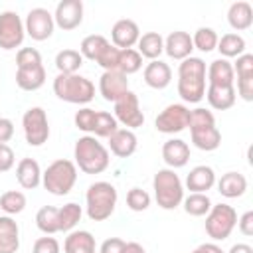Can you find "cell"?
I'll return each instance as SVG.
<instances>
[{"mask_svg": "<svg viewBox=\"0 0 253 253\" xmlns=\"http://www.w3.org/2000/svg\"><path fill=\"white\" fill-rule=\"evenodd\" d=\"M178 95L184 103H200L206 95V61L186 57L178 65Z\"/></svg>", "mask_w": 253, "mask_h": 253, "instance_id": "6da1fadb", "label": "cell"}, {"mask_svg": "<svg viewBox=\"0 0 253 253\" xmlns=\"http://www.w3.org/2000/svg\"><path fill=\"white\" fill-rule=\"evenodd\" d=\"M73 158H75V166L83 172V174H101L109 168L111 164V156L109 150L103 146V142H99L95 136L85 134L79 136L75 140L73 146Z\"/></svg>", "mask_w": 253, "mask_h": 253, "instance_id": "7a4b0ae2", "label": "cell"}, {"mask_svg": "<svg viewBox=\"0 0 253 253\" xmlns=\"http://www.w3.org/2000/svg\"><path fill=\"white\" fill-rule=\"evenodd\" d=\"M117 188L111 182L99 180L93 182L87 192H85V210H87V217L91 221H105L113 215L115 208H117Z\"/></svg>", "mask_w": 253, "mask_h": 253, "instance_id": "3957f363", "label": "cell"}, {"mask_svg": "<svg viewBox=\"0 0 253 253\" xmlns=\"http://www.w3.org/2000/svg\"><path fill=\"white\" fill-rule=\"evenodd\" d=\"M53 93L57 99L65 103L87 105L95 99V85L91 79L79 73H71V75L57 73V77L53 79Z\"/></svg>", "mask_w": 253, "mask_h": 253, "instance_id": "277c9868", "label": "cell"}, {"mask_svg": "<svg viewBox=\"0 0 253 253\" xmlns=\"http://www.w3.org/2000/svg\"><path fill=\"white\" fill-rule=\"evenodd\" d=\"M77 182V166L67 158L53 160L42 172V186L53 196H67Z\"/></svg>", "mask_w": 253, "mask_h": 253, "instance_id": "5b68a950", "label": "cell"}, {"mask_svg": "<svg viewBox=\"0 0 253 253\" xmlns=\"http://www.w3.org/2000/svg\"><path fill=\"white\" fill-rule=\"evenodd\" d=\"M154 200L162 210H176L184 200V184L172 168H160L152 178Z\"/></svg>", "mask_w": 253, "mask_h": 253, "instance_id": "8992f818", "label": "cell"}, {"mask_svg": "<svg viewBox=\"0 0 253 253\" xmlns=\"http://www.w3.org/2000/svg\"><path fill=\"white\" fill-rule=\"evenodd\" d=\"M237 225V211L229 204H215L206 213V233L213 241H223Z\"/></svg>", "mask_w": 253, "mask_h": 253, "instance_id": "52a82bcc", "label": "cell"}, {"mask_svg": "<svg viewBox=\"0 0 253 253\" xmlns=\"http://www.w3.org/2000/svg\"><path fill=\"white\" fill-rule=\"evenodd\" d=\"M22 128L26 142L30 146H42L49 138V123L47 115L42 107H30L22 117Z\"/></svg>", "mask_w": 253, "mask_h": 253, "instance_id": "ba28073f", "label": "cell"}, {"mask_svg": "<svg viewBox=\"0 0 253 253\" xmlns=\"http://www.w3.org/2000/svg\"><path fill=\"white\" fill-rule=\"evenodd\" d=\"M188 119H190V109L184 103H172L158 113L154 126L158 132L176 134V132H182L184 128H188Z\"/></svg>", "mask_w": 253, "mask_h": 253, "instance_id": "9c48e42d", "label": "cell"}, {"mask_svg": "<svg viewBox=\"0 0 253 253\" xmlns=\"http://www.w3.org/2000/svg\"><path fill=\"white\" fill-rule=\"evenodd\" d=\"M26 38V28L18 12L6 10L0 14V47L10 51L22 45Z\"/></svg>", "mask_w": 253, "mask_h": 253, "instance_id": "30bf717a", "label": "cell"}, {"mask_svg": "<svg viewBox=\"0 0 253 253\" xmlns=\"http://www.w3.org/2000/svg\"><path fill=\"white\" fill-rule=\"evenodd\" d=\"M117 123L125 125L128 130H134L138 126L144 125V113L140 111V103H138V97L136 93H132L130 89L115 103V115Z\"/></svg>", "mask_w": 253, "mask_h": 253, "instance_id": "8fae6325", "label": "cell"}, {"mask_svg": "<svg viewBox=\"0 0 253 253\" xmlns=\"http://www.w3.org/2000/svg\"><path fill=\"white\" fill-rule=\"evenodd\" d=\"M24 28H26V34L34 42H45L51 38L55 30L53 14L45 8H32L24 20Z\"/></svg>", "mask_w": 253, "mask_h": 253, "instance_id": "7c38bea8", "label": "cell"}, {"mask_svg": "<svg viewBox=\"0 0 253 253\" xmlns=\"http://www.w3.org/2000/svg\"><path fill=\"white\" fill-rule=\"evenodd\" d=\"M53 22L57 28L71 32L81 26L83 22V2L81 0H61L55 6Z\"/></svg>", "mask_w": 253, "mask_h": 253, "instance_id": "4fadbf2b", "label": "cell"}, {"mask_svg": "<svg viewBox=\"0 0 253 253\" xmlns=\"http://www.w3.org/2000/svg\"><path fill=\"white\" fill-rule=\"evenodd\" d=\"M138 38H140V28L134 20L123 18V20H117L111 28V42L117 49H132Z\"/></svg>", "mask_w": 253, "mask_h": 253, "instance_id": "5bb4252c", "label": "cell"}, {"mask_svg": "<svg viewBox=\"0 0 253 253\" xmlns=\"http://www.w3.org/2000/svg\"><path fill=\"white\" fill-rule=\"evenodd\" d=\"M128 91V79L121 71H103L99 77V93L105 101L117 103Z\"/></svg>", "mask_w": 253, "mask_h": 253, "instance_id": "9a60e30c", "label": "cell"}, {"mask_svg": "<svg viewBox=\"0 0 253 253\" xmlns=\"http://www.w3.org/2000/svg\"><path fill=\"white\" fill-rule=\"evenodd\" d=\"M192 51H194V43H192V36L188 32L176 30L164 38V53L168 57L184 61L186 57L192 55Z\"/></svg>", "mask_w": 253, "mask_h": 253, "instance_id": "2e32d148", "label": "cell"}, {"mask_svg": "<svg viewBox=\"0 0 253 253\" xmlns=\"http://www.w3.org/2000/svg\"><path fill=\"white\" fill-rule=\"evenodd\" d=\"M206 81L208 85H217V87H233L235 85V73L233 65L229 59H213L206 67Z\"/></svg>", "mask_w": 253, "mask_h": 253, "instance_id": "e0dca14e", "label": "cell"}, {"mask_svg": "<svg viewBox=\"0 0 253 253\" xmlns=\"http://www.w3.org/2000/svg\"><path fill=\"white\" fill-rule=\"evenodd\" d=\"M162 160L172 170L186 166L188 160H190V146H188V142L182 140V138H168L162 144Z\"/></svg>", "mask_w": 253, "mask_h": 253, "instance_id": "ac0fdd59", "label": "cell"}, {"mask_svg": "<svg viewBox=\"0 0 253 253\" xmlns=\"http://www.w3.org/2000/svg\"><path fill=\"white\" fill-rule=\"evenodd\" d=\"M138 146V138L134 134V130L128 128H117L111 136H109V148L117 158H128L136 152Z\"/></svg>", "mask_w": 253, "mask_h": 253, "instance_id": "d6986e66", "label": "cell"}, {"mask_svg": "<svg viewBox=\"0 0 253 253\" xmlns=\"http://www.w3.org/2000/svg\"><path fill=\"white\" fill-rule=\"evenodd\" d=\"M213 186H215V172L211 166H206V164L194 166L186 176V188L190 192L208 194V190H211Z\"/></svg>", "mask_w": 253, "mask_h": 253, "instance_id": "ffe728a7", "label": "cell"}, {"mask_svg": "<svg viewBox=\"0 0 253 253\" xmlns=\"http://www.w3.org/2000/svg\"><path fill=\"white\" fill-rule=\"evenodd\" d=\"M142 77H144V83L150 89H166L172 81V69L162 59H154V61L146 63V67L142 71Z\"/></svg>", "mask_w": 253, "mask_h": 253, "instance_id": "44dd1931", "label": "cell"}, {"mask_svg": "<svg viewBox=\"0 0 253 253\" xmlns=\"http://www.w3.org/2000/svg\"><path fill=\"white\" fill-rule=\"evenodd\" d=\"M16 180L24 190H36L42 184V168L34 158H22L16 166Z\"/></svg>", "mask_w": 253, "mask_h": 253, "instance_id": "7402d4cb", "label": "cell"}, {"mask_svg": "<svg viewBox=\"0 0 253 253\" xmlns=\"http://www.w3.org/2000/svg\"><path fill=\"white\" fill-rule=\"evenodd\" d=\"M63 253H97V243L93 233L87 229L69 231L63 241Z\"/></svg>", "mask_w": 253, "mask_h": 253, "instance_id": "603a6c76", "label": "cell"}, {"mask_svg": "<svg viewBox=\"0 0 253 253\" xmlns=\"http://www.w3.org/2000/svg\"><path fill=\"white\" fill-rule=\"evenodd\" d=\"M20 249V227L12 215H0V253H16Z\"/></svg>", "mask_w": 253, "mask_h": 253, "instance_id": "cb8c5ba5", "label": "cell"}, {"mask_svg": "<svg viewBox=\"0 0 253 253\" xmlns=\"http://www.w3.org/2000/svg\"><path fill=\"white\" fill-rule=\"evenodd\" d=\"M227 22L235 32L249 30L253 24V6L245 0H237L227 8Z\"/></svg>", "mask_w": 253, "mask_h": 253, "instance_id": "d4e9b609", "label": "cell"}, {"mask_svg": "<svg viewBox=\"0 0 253 253\" xmlns=\"http://www.w3.org/2000/svg\"><path fill=\"white\" fill-rule=\"evenodd\" d=\"M45 83V69L42 65L32 67H18L16 69V85L22 91H38Z\"/></svg>", "mask_w": 253, "mask_h": 253, "instance_id": "484cf974", "label": "cell"}, {"mask_svg": "<svg viewBox=\"0 0 253 253\" xmlns=\"http://www.w3.org/2000/svg\"><path fill=\"white\" fill-rule=\"evenodd\" d=\"M210 103L211 109L215 111H227L235 105L237 95H235V85L233 87H217V85H208L206 87V95H204Z\"/></svg>", "mask_w": 253, "mask_h": 253, "instance_id": "4316f807", "label": "cell"}, {"mask_svg": "<svg viewBox=\"0 0 253 253\" xmlns=\"http://www.w3.org/2000/svg\"><path fill=\"white\" fill-rule=\"evenodd\" d=\"M217 192L223 198H241L247 190V178L241 172H225L217 182Z\"/></svg>", "mask_w": 253, "mask_h": 253, "instance_id": "83f0119b", "label": "cell"}, {"mask_svg": "<svg viewBox=\"0 0 253 253\" xmlns=\"http://www.w3.org/2000/svg\"><path fill=\"white\" fill-rule=\"evenodd\" d=\"M138 53L150 61L154 59H160V55L164 53V38L158 34V32H146V34H140L138 42Z\"/></svg>", "mask_w": 253, "mask_h": 253, "instance_id": "f1b7e54d", "label": "cell"}, {"mask_svg": "<svg viewBox=\"0 0 253 253\" xmlns=\"http://www.w3.org/2000/svg\"><path fill=\"white\" fill-rule=\"evenodd\" d=\"M190 136H192V144L206 152H211V150L219 148V144H221V132L217 130V126L190 130Z\"/></svg>", "mask_w": 253, "mask_h": 253, "instance_id": "f546056e", "label": "cell"}, {"mask_svg": "<svg viewBox=\"0 0 253 253\" xmlns=\"http://www.w3.org/2000/svg\"><path fill=\"white\" fill-rule=\"evenodd\" d=\"M245 40L243 36L235 34V32H229V34H223L221 38H217V51L221 53L223 59H229V57H239L245 53Z\"/></svg>", "mask_w": 253, "mask_h": 253, "instance_id": "4dcf8cb0", "label": "cell"}, {"mask_svg": "<svg viewBox=\"0 0 253 253\" xmlns=\"http://www.w3.org/2000/svg\"><path fill=\"white\" fill-rule=\"evenodd\" d=\"M111 45V42L101 36V34H91L87 38H83L81 45H79V53L83 55V59H91V61H97L101 57V53Z\"/></svg>", "mask_w": 253, "mask_h": 253, "instance_id": "1f68e13d", "label": "cell"}, {"mask_svg": "<svg viewBox=\"0 0 253 253\" xmlns=\"http://www.w3.org/2000/svg\"><path fill=\"white\" fill-rule=\"evenodd\" d=\"M59 208H53V206H43L38 210L36 213V225L42 233L45 235H53L59 231Z\"/></svg>", "mask_w": 253, "mask_h": 253, "instance_id": "d6a6232c", "label": "cell"}, {"mask_svg": "<svg viewBox=\"0 0 253 253\" xmlns=\"http://www.w3.org/2000/svg\"><path fill=\"white\" fill-rule=\"evenodd\" d=\"M81 65H83V55L77 49H61L55 55V67L63 75L77 73L81 69Z\"/></svg>", "mask_w": 253, "mask_h": 253, "instance_id": "836d02e7", "label": "cell"}, {"mask_svg": "<svg viewBox=\"0 0 253 253\" xmlns=\"http://www.w3.org/2000/svg\"><path fill=\"white\" fill-rule=\"evenodd\" d=\"M182 206H184V211L188 215H194V217H202L206 215L210 210H211V200L208 194H196V192H190V196H184L182 200Z\"/></svg>", "mask_w": 253, "mask_h": 253, "instance_id": "e575fe53", "label": "cell"}, {"mask_svg": "<svg viewBox=\"0 0 253 253\" xmlns=\"http://www.w3.org/2000/svg\"><path fill=\"white\" fill-rule=\"evenodd\" d=\"M81 215H83V210L75 202H69L63 208H59V215H57V219H59V231H65V233L73 231V227L81 221Z\"/></svg>", "mask_w": 253, "mask_h": 253, "instance_id": "d590c367", "label": "cell"}, {"mask_svg": "<svg viewBox=\"0 0 253 253\" xmlns=\"http://www.w3.org/2000/svg\"><path fill=\"white\" fill-rule=\"evenodd\" d=\"M26 208V196L20 190H8L0 196V210L6 215H16L22 213Z\"/></svg>", "mask_w": 253, "mask_h": 253, "instance_id": "8d00e7d4", "label": "cell"}, {"mask_svg": "<svg viewBox=\"0 0 253 253\" xmlns=\"http://www.w3.org/2000/svg\"><path fill=\"white\" fill-rule=\"evenodd\" d=\"M192 43H194V49H200L204 53H210L217 47V34L213 28H208V26H202L194 32L192 36Z\"/></svg>", "mask_w": 253, "mask_h": 253, "instance_id": "74e56055", "label": "cell"}, {"mask_svg": "<svg viewBox=\"0 0 253 253\" xmlns=\"http://www.w3.org/2000/svg\"><path fill=\"white\" fill-rule=\"evenodd\" d=\"M117 128H119V123H117V119H115L111 113H107V111H97L91 136H95V138H97V136H99V138H109Z\"/></svg>", "mask_w": 253, "mask_h": 253, "instance_id": "f35d334b", "label": "cell"}, {"mask_svg": "<svg viewBox=\"0 0 253 253\" xmlns=\"http://www.w3.org/2000/svg\"><path fill=\"white\" fill-rule=\"evenodd\" d=\"M142 67V55L136 49H121L119 51V65L117 71H121L123 75H132L136 71H140Z\"/></svg>", "mask_w": 253, "mask_h": 253, "instance_id": "ab89813d", "label": "cell"}, {"mask_svg": "<svg viewBox=\"0 0 253 253\" xmlns=\"http://www.w3.org/2000/svg\"><path fill=\"white\" fill-rule=\"evenodd\" d=\"M206 126H215V117L210 109L198 107L190 111V119H188V128L196 130V128H206Z\"/></svg>", "mask_w": 253, "mask_h": 253, "instance_id": "60d3db41", "label": "cell"}, {"mask_svg": "<svg viewBox=\"0 0 253 253\" xmlns=\"http://www.w3.org/2000/svg\"><path fill=\"white\" fill-rule=\"evenodd\" d=\"M126 206L132 211H144L150 206V194L142 188H130L126 192Z\"/></svg>", "mask_w": 253, "mask_h": 253, "instance_id": "b9f144b4", "label": "cell"}, {"mask_svg": "<svg viewBox=\"0 0 253 253\" xmlns=\"http://www.w3.org/2000/svg\"><path fill=\"white\" fill-rule=\"evenodd\" d=\"M42 65V53L36 47H20L16 53V67Z\"/></svg>", "mask_w": 253, "mask_h": 253, "instance_id": "7bdbcfd3", "label": "cell"}, {"mask_svg": "<svg viewBox=\"0 0 253 253\" xmlns=\"http://www.w3.org/2000/svg\"><path fill=\"white\" fill-rule=\"evenodd\" d=\"M95 115H97V111H95V109L83 107V109H79V111L75 113V117H73V123H75V126H77L79 130H83V132H93Z\"/></svg>", "mask_w": 253, "mask_h": 253, "instance_id": "ee69618b", "label": "cell"}, {"mask_svg": "<svg viewBox=\"0 0 253 253\" xmlns=\"http://www.w3.org/2000/svg\"><path fill=\"white\" fill-rule=\"evenodd\" d=\"M119 51L121 49H117L113 43L101 53V57L95 61L97 65H101L105 71H117V65H119Z\"/></svg>", "mask_w": 253, "mask_h": 253, "instance_id": "f6af8a7d", "label": "cell"}, {"mask_svg": "<svg viewBox=\"0 0 253 253\" xmlns=\"http://www.w3.org/2000/svg\"><path fill=\"white\" fill-rule=\"evenodd\" d=\"M59 241L51 235H45V237H38L34 241V247H32V253H59Z\"/></svg>", "mask_w": 253, "mask_h": 253, "instance_id": "bcb514c9", "label": "cell"}, {"mask_svg": "<svg viewBox=\"0 0 253 253\" xmlns=\"http://www.w3.org/2000/svg\"><path fill=\"white\" fill-rule=\"evenodd\" d=\"M16 154L8 144H0V172H8L14 168Z\"/></svg>", "mask_w": 253, "mask_h": 253, "instance_id": "7dc6e473", "label": "cell"}, {"mask_svg": "<svg viewBox=\"0 0 253 253\" xmlns=\"http://www.w3.org/2000/svg\"><path fill=\"white\" fill-rule=\"evenodd\" d=\"M125 243H126V241L121 239V237H109V239H105V241L101 243V247H99L97 253H123Z\"/></svg>", "mask_w": 253, "mask_h": 253, "instance_id": "c3c4849f", "label": "cell"}, {"mask_svg": "<svg viewBox=\"0 0 253 253\" xmlns=\"http://www.w3.org/2000/svg\"><path fill=\"white\" fill-rule=\"evenodd\" d=\"M237 227L245 237L253 235V211H245L241 217H237Z\"/></svg>", "mask_w": 253, "mask_h": 253, "instance_id": "681fc988", "label": "cell"}, {"mask_svg": "<svg viewBox=\"0 0 253 253\" xmlns=\"http://www.w3.org/2000/svg\"><path fill=\"white\" fill-rule=\"evenodd\" d=\"M14 136V123L6 117H0V144H6Z\"/></svg>", "mask_w": 253, "mask_h": 253, "instance_id": "f907efd6", "label": "cell"}, {"mask_svg": "<svg viewBox=\"0 0 253 253\" xmlns=\"http://www.w3.org/2000/svg\"><path fill=\"white\" fill-rule=\"evenodd\" d=\"M192 253H225L217 243H202V245H198Z\"/></svg>", "mask_w": 253, "mask_h": 253, "instance_id": "816d5d0a", "label": "cell"}, {"mask_svg": "<svg viewBox=\"0 0 253 253\" xmlns=\"http://www.w3.org/2000/svg\"><path fill=\"white\" fill-rule=\"evenodd\" d=\"M123 253H146V251H144V247H142L140 243H136V241H128V243H125Z\"/></svg>", "mask_w": 253, "mask_h": 253, "instance_id": "f5cc1de1", "label": "cell"}, {"mask_svg": "<svg viewBox=\"0 0 253 253\" xmlns=\"http://www.w3.org/2000/svg\"><path fill=\"white\" fill-rule=\"evenodd\" d=\"M227 253H253V247L247 245V243H235V245L229 247Z\"/></svg>", "mask_w": 253, "mask_h": 253, "instance_id": "db71d44e", "label": "cell"}]
</instances>
